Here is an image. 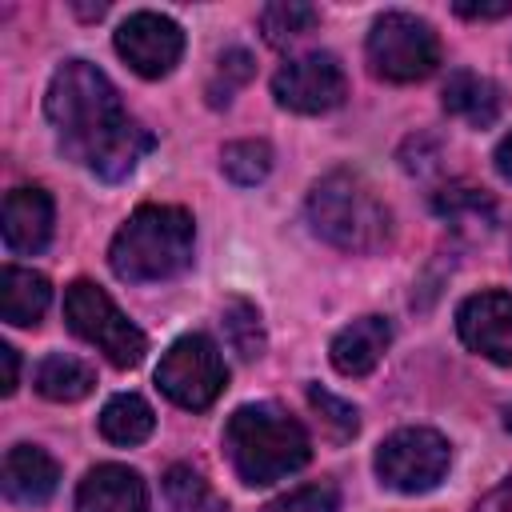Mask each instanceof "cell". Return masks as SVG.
Returning a JSON list of instances; mask_svg holds the SVG:
<instances>
[{
  "mask_svg": "<svg viewBox=\"0 0 512 512\" xmlns=\"http://www.w3.org/2000/svg\"><path fill=\"white\" fill-rule=\"evenodd\" d=\"M44 116L60 148L100 180H124L156 144L152 132L124 112L116 84L88 60H64L52 72Z\"/></svg>",
  "mask_w": 512,
  "mask_h": 512,
  "instance_id": "6da1fadb",
  "label": "cell"
},
{
  "mask_svg": "<svg viewBox=\"0 0 512 512\" xmlns=\"http://www.w3.org/2000/svg\"><path fill=\"white\" fill-rule=\"evenodd\" d=\"M224 448L236 476L252 488L300 472L312 456L304 424L288 416L280 404H240L224 424Z\"/></svg>",
  "mask_w": 512,
  "mask_h": 512,
  "instance_id": "7a4b0ae2",
  "label": "cell"
},
{
  "mask_svg": "<svg viewBox=\"0 0 512 512\" xmlns=\"http://www.w3.org/2000/svg\"><path fill=\"white\" fill-rule=\"evenodd\" d=\"M192 216L176 204H140L108 244V268L128 284L172 280L192 264Z\"/></svg>",
  "mask_w": 512,
  "mask_h": 512,
  "instance_id": "3957f363",
  "label": "cell"
},
{
  "mask_svg": "<svg viewBox=\"0 0 512 512\" xmlns=\"http://www.w3.org/2000/svg\"><path fill=\"white\" fill-rule=\"evenodd\" d=\"M308 224L340 252H376L392 236V212L376 188L348 168L320 176L308 192Z\"/></svg>",
  "mask_w": 512,
  "mask_h": 512,
  "instance_id": "277c9868",
  "label": "cell"
},
{
  "mask_svg": "<svg viewBox=\"0 0 512 512\" xmlns=\"http://www.w3.org/2000/svg\"><path fill=\"white\" fill-rule=\"evenodd\" d=\"M64 320L80 340L100 348L108 356V364H116V368H136L148 352V336L92 280H72L64 288Z\"/></svg>",
  "mask_w": 512,
  "mask_h": 512,
  "instance_id": "5b68a950",
  "label": "cell"
},
{
  "mask_svg": "<svg viewBox=\"0 0 512 512\" xmlns=\"http://www.w3.org/2000/svg\"><path fill=\"white\" fill-rule=\"evenodd\" d=\"M368 64L380 80L412 84L436 72L440 64V40L428 20L412 12H380L368 28Z\"/></svg>",
  "mask_w": 512,
  "mask_h": 512,
  "instance_id": "8992f818",
  "label": "cell"
},
{
  "mask_svg": "<svg viewBox=\"0 0 512 512\" xmlns=\"http://www.w3.org/2000/svg\"><path fill=\"white\" fill-rule=\"evenodd\" d=\"M224 384H228V364H224L216 340L204 336V332L180 336V340L160 356V364H156V388H160L172 404H180V408H188V412L212 408L216 396L224 392Z\"/></svg>",
  "mask_w": 512,
  "mask_h": 512,
  "instance_id": "52a82bcc",
  "label": "cell"
},
{
  "mask_svg": "<svg viewBox=\"0 0 512 512\" xmlns=\"http://www.w3.org/2000/svg\"><path fill=\"white\" fill-rule=\"evenodd\" d=\"M452 448L436 428H400L376 448V476L384 488L416 496L444 480Z\"/></svg>",
  "mask_w": 512,
  "mask_h": 512,
  "instance_id": "ba28073f",
  "label": "cell"
},
{
  "mask_svg": "<svg viewBox=\"0 0 512 512\" xmlns=\"http://www.w3.org/2000/svg\"><path fill=\"white\" fill-rule=\"evenodd\" d=\"M272 96L280 108L300 112V116H320L344 104L348 96V76L332 52H304L288 64L276 68L272 76Z\"/></svg>",
  "mask_w": 512,
  "mask_h": 512,
  "instance_id": "9c48e42d",
  "label": "cell"
},
{
  "mask_svg": "<svg viewBox=\"0 0 512 512\" xmlns=\"http://www.w3.org/2000/svg\"><path fill=\"white\" fill-rule=\"evenodd\" d=\"M112 44H116L120 60L144 80L168 76L184 56V32L164 12H132L128 20H120Z\"/></svg>",
  "mask_w": 512,
  "mask_h": 512,
  "instance_id": "30bf717a",
  "label": "cell"
},
{
  "mask_svg": "<svg viewBox=\"0 0 512 512\" xmlns=\"http://www.w3.org/2000/svg\"><path fill=\"white\" fill-rule=\"evenodd\" d=\"M460 340L492 364H512V292L488 288L456 308Z\"/></svg>",
  "mask_w": 512,
  "mask_h": 512,
  "instance_id": "8fae6325",
  "label": "cell"
},
{
  "mask_svg": "<svg viewBox=\"0 0 512 512\" xmlns=\"http://www.w3.org/2000/svg\"><path fill=\"white\" fill-rule=\"evenodd\" d=\"M52 224H56V208H52V196L44 188H12L4 196V216H0V228H4V248L16 252V256H36L48 248L52 240Z\"/></svg>",
  "mask_w": 512,
  "mask_h": 512,
  "instance_id": "7c38bea8",
  "label": "cell"
},
{
  "mask_svg": "<svg viewBox=\"0 0 512 512\" xmlns=\"http://www.w3.org/2000/svg\"><path fill=\"white\" fill-rule=\"evenodd\" d=\"M60 484V464L36 448V444H12L4 452V468H0V488L4 500L20 504V508H40L44 500H52Z\"/></svg>",
  "mask_w": 512,
  "mask_h": 512,
  "instance_id": "4fadbf2b",
  "label": "cell"
},
{
  "mask_svg": "<svg viewBox=\"0 0 512 512\" xmlns=\"http://www.w3.org/2000/svg\"><path fill=\"white\" fill-rule=\"evenodd\" d=\"M76 512H148V484L128 464H96L76 488Z\"/></svg>",
  "mask_w": 512,
  "mask_h": 512,
  "instance_id": "5bb4252c",
  "label": "cell"
},
{
  "mask_svg": "<svg viewBox=\"0 0 512 512\" xmlns=\"http://www.w3.org/2000/svg\"><path fill=\"white\" fill-rule=\"evenodd\" d=\"M388 344H392L388 316H360L332 336L328 356H332V368L340 376H368L380 364V356L388 352Z\"/></svg>",
  "mask_w": 512,
  "mask_h": 512,
  "instance_id": "9a60e30c",
  "label": "cell"
},
{
  "mask_svg": "<svg viewBox=\"0 0 512 512\" xmlns=\"http://www.w3.org/2000/svg\"><path fill=\"white\" fill-rule=\"evenodd\" d=\"M48 300H52V284L44 272L4 264V272H0V320H8L16 328L40 324Z\"/></svg>",
  "mask_w": 512,
  "mask_h": 512,
  "instance_id": "2e32d148",
  "label": "cell"
},
{
  "mask_svg": "<svg viewBox=\"0 0 512 512\" xmlns=\"http://www.w3.org/2000/svg\"><path fill=\"white\" fill-rule=\"evenodd\" d=\"M500 104H504V100H500V88H496L488 76L472 72V68H456V72L448 76V84H444V112L460 116V120L472 124V128L496 124Z\"/></svg>",
  "mask_w": 512,
  "mask_h": 512,
  "instance_id": "e0dca14e",
  "label": "cell"
},
{
  "mask_svg": "<svg viewBox=\"0 0 512 512\" xmlns=\"http://www.w3.org/2000/svg\"><path fill=\"white\" fill-rule=\"evenodd\" d=\"M156 428V412L144 396L136 392H116L104 408H100V436L108 444H120V448H132V444H144Z\"/></svg>",
  "mask_w": 512,
  "mask_h": 512,
  "instance_id": "ac0fdd59",
  "label": "cell"
},
{
  "mask_svg": "<svg viewBox=\"0 0 512 512\" xmlns=\"http://www.w3.org/2000/svg\"><path fill=\"white\" fill-rule=\"evenodd\" d=\"M92 388H96V372L84 360H76V356L52 352V356H44L36 364V392L44 400L72 404V400H84Z\"/></svg>",
  "mask_w": 512,
  "mask_h": 512,
  "instance_id": "d6986e66",
  "label": "cell"
},
{
  "mask_svg": "<svg viewBox=\"0 0 512 512\" xmlns=\"http://www.w3.org/2000/svg\"><path fill=\"white\" fill-rule=\"evenodd\" d=\"M316 24H320V12L312 4H304V0H276V4H268L260 12V32H264V40L272 48L292 44L296 36L312 32Z\"/></svg>",
  "mask_w": 512,
  "mask_h": 512,
  "instance_id": "ffe728a7",
  "label": "cell"
},
{
  "mask_svg": "<svg viewBox=\"0 0 512 512\" xmlns=\"http://www.w3.org/2000/svg\"><path fill=\"white\" fill-rule=\"evenodd\" d=\"M164 496H168L172 512H224V504L212 496L208 480L188 464H172L164 472Z\"/></svg>",
  "mask_w": 512,
  "mask_h": 512,
  "instance_id": "44dd1931",
  "label": "cell"
},
{
  "mask_svg": "<svg viewBox=\"0 0 512 512\" xmlns=\"http://www.w3.org/2000/svg\"><path fill=\"white\" fill-rule=\"evenodd\" d=\"M220 168H224V176L232 184L252 188L272 172V148L264 140H232L220 152Z\"/></svg>",
  "mask_w": 512,
  "mask_h": 512,
  "instance_id": "7402d4cb",
  "label": "cell"
},
{
  "mask_svg": "<svg viewBox=\"0 0 512 512\" xmlns=\"http://www.w3.org/2000/svg\"><path fill=\"white\" fill-rule=\"evenodd\" d=\"M436 212L456 228H464V224L492 228V220H496V204L484 188H444L436 196Z\"/></svg>",
  "mask_w": 512,
  "mask_h": 512,
  "instance_id": "603a6c76",
  "label": "cell"
},
{
  "mask_svg": "<svg viewBox=\"0 0 512 512\" xmlns=\"http://www.w3.org/2000/svg\"><path fill=\"white\" fill-rule=\"evenodd\" d=\"M224 336H228V344H232L244 360H256V356L264 352V324H260L256 304L232 296V300L224 304Z\"/></svg>",
  "mask_w": 512,
  "mask_h": 512,
  "instance_id": "cb8c5ba5",
  "label": "cell"
},
{
  "mask_svg": "<svg viewBox=\"0 0 512 512\" xmlns=\"http://www.w3.org/2000/svg\"><path fill=\"white\" fill-rule=\"evenodd\" d=\"M252 72H256V60H252L248 48H228V52H220L216 76H212V84H208V104H216V108L228 104L232 92L252 80Z\"/></svg>",
  "mask_w": 512,
  "mask_h": 512,
  "instance_id": "d4e9b609",
  "label": "cell"
},
{
  "mask_svg": "<svg viewBox=\"0 0 512 512\" xmlns=\"http://www.w3.org/2000/svg\"><path fill=\"white\" fill-rule=\"evenodd\" d=\"M260 512H340V492H336V484L316 480V484H304V488H292V492L268 500Z\"/></svg>",
  "mask_w": 512,
  "mask_h": 512,
  "instance_id": "484cf974",
  "label": "cell"
},
{
  "mask_svg": "<svg viewBox=\"0 0 512 512\" xmlns=\"http://www.w3.org/2000/svg\"><path fill=\"white\" fill-rule=\"evenodd\" d=\"M308 404H312V408L324 416V424L336 432V440L356 436V428H360V412H356L348 400H340V396L324 392L320 384H312V388H308Z\"/></svg>",
  "mask_w": 512,
  "mask_h": 512,
  "instance_id": "4316f807",
  "label": "cell"
},
{
  "mask_svg": "<svg viewBox=\"0 0 512 512\" xmlns=\"http://www.w3.org/2000/svg\"><path fill=\"white\" fill-rule=\"evenodd\" d=\"M452 12L464 16V20H500V16L512 12V0H496V4H468V0H460V4H452Z\"/></svg>",
  "mask_w": 512,
  "mask_h": 512,
  "instance_id": "83f0119b",
  "label": "cell"
},
{
  "mask_svg": "<svg viewBox=\"0 0 512 512\" xmlns=\"http://www.w3.org/2000/svg\"><path fill=\"white\" fill-rule=\"evenodd\" d=\"M472 512H512V476H504L488 496H480Z\"/></svg>",
  "mask_w": 512,
  "mask_h": 512,
  "instance_id": "f1b7e54d",
  "label": "cell"
},
{
  "mask_svg": "<svg viewBox=\"0 0 512 512\" xmlns=\"http://www.w3.org/2000/svg\"><path fill=\"white\" fill-rule=\"evenodd\" d=\"M0 360H4V384H0V392L12 396L16 384H20V356H16L12 344H0Z\"/></svg>",
  "mask_w": 512,
  "mask_h": 512,
  "instance_id": "f546056e",
  "label": "cell"
},
{
  "mask_svg": "<svg viewBox=\"0 0 512 512\" xmlns=\"http://www.w3.org/2000/svg\"><path fill=\"white\" fill-rule=\"evenodd\" d=\"M492 160H496V172L504 176V180H512V132L496 144V152H492Z\"/></svg>",
  "mask_w": 512,
  "mask_h": 512,
  "instance_id": "4dcf8cb0",
  "label": "cell"
},
{
  "mask_svg": "<svg viewBox=\"0 0 512 512\" xmlns=\"http://www.w3.org/2000/svg\"><path fill=\"white\" fill-rule=\"evenodd\" d=\"M504 428H508V432H512V404H508V408H504Z\"/></svg>",
  "mask_w": 512,
  "mask_h": 512,
  "instance_id": "1f68e13d",
  "label": "cell"
}]
</instances>
